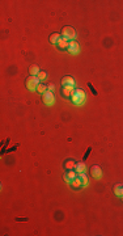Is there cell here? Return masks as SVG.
Wrapping results in <instances>:
<instances>
[{
  "label": "cell",
  "instance_id": "cell-1",
  "mask_svg": "<svg viewBox=\"0 0 123 236\" xmlns=\"http://www.w3.org/2000/svg\"><path fill=\"white\" fill-rule=\"evenodd\" d=\"M85 97H86V95H85V92L83 91V89H75L73 91V95H72V102L73 104H76V105H81V104H84L85 101Z\"/></svg>",
  "mask_w": 123,
  "mask_h": 236
},
{
  "label": "cell",
  "instance_id": "cell-2",
  "mask_svg": "<svg viewBox=\"0 0 123 236\" xmlns=\"http://www.w3.org/2000/svg\"><path fill=\"white\" fill-rule=\"evenodd\" d=\"M60 36L63 38H67L68 41H73V39L76 38V32H75V29L71 28V26H64V28L62 29Z\"/></svg>",
  "mask_w": 123,
  "mask_h": 236
},
{
  "label": "cell",
  "instance_id": "cell-3",
  "mask_svg": "<svg viewBox=\"0 0 123 236\" xmlns=\"http://www.w3.org/2000/svg\"><path fill=\"white\" fill-rule=\"evenodd\" d=\"M39 84H41V83H39V79L37 76H29L28 79H26V88H28L29 91L37 89V87Z\"/></svg>",
  "mask_w": 123,
  "mask_h": 236
},
{
  "label": "cell",
  "instance_id": "cell-4",
  "mask_svg": "<svg viewBox=\"0 0 123 236\" xmlns=\"http://www.w3.org/2000/svg\"><path fill=\"white\" fill-rule=\"evenodd\" d=\"M42 100H43V102H45L46 105H49V106L55 102V97H54V95H52L51 91H46L45 93H43Z\"/></svg>",
  "mask_w": 123,
  "mask_h": 236
},
{
  "label": "cell",
  "instance_id": "cell-5",
  "mask_svg": "<svg viewBox=\"0 0 123 236\" xmlns=\"http://www.w3.org/2000/svg\"><path fill=\"white\" fill-rule=\"evenodd\" d=\"M73 91H75V87L72 85H65L63 87V89H62V95L64 96V97H72V95H73Z\"/></svg>",
  "mask_w": 123,
  "mask_h": 236
},
{
  "label": "cell",
  "instance_id": "cell-6",
  "mask_svg": "<svg viewBox=\"0 0 123 236\" xmlns=\"http://www.w3.org/2000/svg\"><path fill=\"white\" fill-rule=\"evenodd\" d=\"M90 174H92V177H94V178H100L102 176V169H101V167H98V165H93V167L90 168Z\"/></svg>",
  "mask_w": 123,
  "mask_h": 236
},
{
  "label": "cell",
  "instance_id": "cell-7",
  "mask_svg": "<svg viewBox=\"0 0 123 236\" xmlns=\"http://www.w3.org/2000/svg\"><path fill=\"white\" fill-rule=\"evenodd\" d=\"M76 177H77V172H76V170H68V172L64 174V181L67 184H71V181L75 180Z\"/></svg>",
  "mask_w": 123,
  "mask_h": 236
},
{
  "label": "cell",
  "instance_id": "cell-8",
  "mask_svg": "<svg viewBox=\"0 0 123 236\" xmlns=\"http://www.w3.org/2000/svg\"><path fill=\"white\" fill-rule=\"evenodd\" d=\"M71 54H77L80 47H79V43L76 41H69V45H68V49H67Z\"/></svg>",
  "mask_w": 123,
  "mask_h": 236
},
{
  "label": "cell",
  "instance_id": "cell-9",
  "mask_svg": "<svg viewBox=\"0 0 123 236\" xmlns=\"http://www.w3.org/2000/svg\"><path fill=\"white\" fill-rule=\"evenodd\" d=\"M68 45H69V41H68L67 38H63V37L59 39L58 43H56V46H58L60 50H67L68 49Z\"/></svg>",
  "mask_w": 123,
  "mask_h": 236
},
{
  "label": "cell",
  "instance_id": "cell-10",
  "mask_svg": "<svg viewBox=\"0 0 123 236\" xmlns=\"http://www.w3.org/2000/svg\"><path fill=\"white\" fill-rule=\"evenodd\" d=\"M62 85H63V87H65V85H72V87H75L73 77L72 76H65V77H63V80H62Z\"/></svg>",
  "mask_w": 123,
  "mask_h": 236
},
{
  "label": "cell",
  "instance_id": "cell-11",
  "mask_svg": "<svg viewBox=\"0 0 123 236\" xmlns=\"http://www.w3.org/2000/svg\"><path fill=\"white\" fill-rule=\"evenodd\" d=\"M75 170H76L77 173H84L86 170V164L84 161H80V163L76 164V167H75Z\"/></svg>",
  "mask_w": 123,
  "mask_h": 236
},
{
  "label": "cell",
  "instance_id": "cell-12",
  "mask_svg": "<svg viewBox=\"0 0 123 236\" xmlns=\"http://www.w3.org/2000/svg\"><path fill=\"white\" fill-rule=\"evenodd\" d=\"M39 72H41V70H39V66H37V64H33L32 67H30V70H29L30 76H37Z\"/></svg>",
  "mask_w": 123,
  "mask_h": 236
},
{
  "label": "cell",
  "instance_id": "cell-13",
  "mask_svg": "<svg viewBox=\"0 0 123 236\" xmlns=\"http://www.w3.org/2000/svg\"><path fill=\"white\" fill-rule=\"evenodd\" d=\"M114 193H115L118 197L123 195V185L122 184H117V185L114 186Z\"/></svg>",
  "mask_w": 123,
  "mask_h": 236
},
{
  "label": "cell",
  "instance_id": "cell-14",
  "mask_svg": "<svg viewBox=\"0 0 123 236\" xmlns=\"http://www.w3.org/2000/svg\"><path fill=\"white\" fill-rule=\"evenodd\" d=\"M81 186H83V184L79 177H76L75 180L71 181V188H73V189H79V188H81Z\"/></svg>",
  "mask_w": 123,
  "mask_h": 236
},
{
  "label": "cell",
  "instance_id": "cell-15",
  "mask_svg": "<svg viewBox=\"0 0 123 236\" xmlns=\"http://www.w3.org/2000/svg\"><path fill=\"white\" fill-rule=\"evenodd\" d=\"M77 177L80 178V181H81V184H83V186L88 185V176L85 174V172H84V173H77Z\"/></svg>",
  "mask_w": 123,
  "mask_h": 236
},
{
  "label": "cell",
  "instance_id": "cell-16",
  "mask_svg": "<svg viewBox=\"0 0 123 236\" xmlns=\"http://www.w3.org/2000/svg\"><path fill=\"white\" fill-rule=\"evenodd\" d=\"M62 38V36L59 33H54V34H51V37H50V42L51 43H58V41Z\"/></svg>",
  "mask_w": 123,
  "mask_h": 236
},
{
  "label": "cell",
  "instance_id": "cell-17",
  "mask_svg": "<svg viewBox=\"0 0 123 236\" xmlns=\"http://www.w3.org/2000/svg\"><path fill=\"white\" fill-rule=\"evenodd\" d=\"M36 91H38L39 93H45V92L47 91V85H45V84H39L38 87H37V89Z\"/></svg>",
  "mask_w": 123,
  "mask_h": 236
},
{
  "label": "cell",
  "instance_id": "cell-18",
  "mask_svg": "<svg viewBox=\"0 0 123 236\" xmlns=\"http://www.w3.org/2000/svg\"><path fill=\"white\" fill-rule=\"evenodd\" d=\"M75 167H76V164H75L72 160H68L67 163H65V168H67V169H72V168H75Z\"/></svg>",
  "mask_w": 123,
  "mask_h": 236
},
{
  "label": "cell",
  "instance_id": "cell-19",
  "mask_svg": "<svg viewBox=\"0 0 123 236\" xmlns=\"http://www.w3.org/2000/svg\"><path fill=\"white\" fill-rule=\"evenodd\" d=\"M46 76H47V73H46L45 71H41V72H39L38 75H37V77L39 79V80H45V79H46Z\"/></svg>",
  "mask_w": 123,
  "mask_h": 236
},
{
  "label": "cell",
  "instance_id": "cell-20",
  "mask_svg": "<svg viewBox=\"0 0 123 236\" xmlns=\"http://www.w3.org/2000/svg\"><path fill=\"white\" fill-rule=\"evenodd\" d=\"M54 88H55V85L54 84H49V85H47V91H54Z\"/></svg>",
  "mask_w": 123,
  "mask_h": 236
},
{
  "label": "cell",
  "instance_id": "cell-21",
  "mask_svg": "<svg viewBox=\"0 0 123 236\" xmlns=\"http://www.w3.org/2000/svg\"><path fill=\"white\" fill-rule=\"evenodd\" d=\"M122 199H123V195H122Z\"/></svg>",
  "mask_w": 123,
  "mask_h": 236
}]
</instances>
